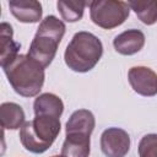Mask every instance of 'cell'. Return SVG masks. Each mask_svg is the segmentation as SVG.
<instances>
[{
  "label": "cell",
  "instance_id": "obj_1",
  "mask_svg": "<svg viewBox=\"0 0 157 157\" xmlns=\"http://www.w3.org/2000/svg\"><path fill=\"white\" fill-rule=\"evenodd\" d=\"M34 119L26 121L20 129V140L23 147L32 153L45 152L60 132V117L64 103L54 93H42L33 103Z\"/></svg>",
  "mask_w": 157,
  "mask_h": 157
},
{
  "label": "cell",
  "instance_id": "obj_2",
  "mask_svg": "<svg viewBox=\"0 0 157 157\" xmlns=\"http://www.w3.org/2000/svg\"><path fill=\"white\" fill-rule=\"evenodd\" d=\"M13 91L22 97L37 96L44 83V67L28 54H18L13 60L1 66Z\"/></svg>",
  "mask_w": 157,
  "mask_h": 157
},
{
  "label": "cell",
  "instance_id": "obj_3",
  "mask_svg": "<svg viewBox=\"0 0 157 157\" xmlns=\"http://www.w3.org/2000/svg\"><path fill=\"white\" fill-rule=\"evenodd\" d=\"M103 54V44L93 33L81 31L74 34L67 44L64 60L65 64L76 72H87L92 70Z\"/></svg>",
  "mask_w": 157,
  "mask_h": 157
},
{
  "label": "cell",
  "instance_id": "obj_4",
  "mask_svg": "<svg viewBox=\"0 0 157 157\" xmlns=\"http://www.w3.org/2000/svg\"><path fill=\"white\" fill-rule=\"evenodd\" d=\"M65 23L58 17L49 15L42 20L37 33L28 49V55L44 69L53 61L58 47L65 34Z\"/></svg>",
  "mask_w": 157,
  "mask_h": 157
},
{
  "label": "cell",
  "instance_id": "obj_5",
  "mask_svg": "<svg viewBox=\"0 0 157 157\" xmlns=\"http://www.w3.org/2000/svg\"><path fill=\"white\" fill-rule=\"evenodd\" d=\"M88 6L92 22L104 29L123 25L130 13L129 4L121 0H93Z\"/></svg>",
  "mask_w": 157,
  "mask_h": 157
},
{
  "label": "cell",
  "instance_id": "obj_6",
  "mask_svg": "<svg viewBox=\"0 0 157 157\" xmlns=\"http://www.w3.org/2000/svg\"><path fill=\"white\" fill-rule=\"evenodd\" d=\"M101 150L105 157H125L130 150V136L120 128H108L101 135Z\"/></svg>",
  "mask_w": 157,
  "mask_h": 157
},
{
  "label": "cell",
  "instance_id": "obj_7",
  "mask_svg": "<svg viewBox=\"0 0 157 157\" xmlns=\"http://www.w3.org/2000/svg\"><path fill=\"white\" fill-rule=\"evenodd\" d=\"M131 88L145 97L157 94V74L147 66H134L128 72Z\"/></svg>",
  "mask_w": 157,
  "mask_h": 157
},
{
  "label": "cell",
  "instance_id": "obj_8",
  "mask_svg": "<svg viewBox=\"0 0 157 157\" xmlns=\"http://www.w3.org/2000/svg\"><path fill=\"white\" fill-rule=\"evenodd\" d=\"M10 12L23 23H36L42 18V4L36 0H12L9 2Z\"/></svg>",
  "mask_w": 157,
  "mask_h": 157
},
{
  "label": "cell",
  "instance_id": "obj_9",
  "mask_svg": "<svg viewBox=\"0 0 157 157\" xmlns=\"http://www.w3.org/2000/svg\"><path fill=\"white\" fill-rule=\"evenodd\" d=\"M114 49L121 55H132L145 45V34L140 29H128L118 34L113 40Z\"/></svg>",
  "mask_w": 157,
  "mask_h": 157
},
{
  "label": "cell",
  "instance_id": "obj_10",
  "mask_svg": "<svg viewBox=\"0 0 157 157\" xmlns=\"http://www.w3.org/2000/svg\"><path fill=\"white\" fill-rule=\"evenodd\" d=\"M90 136L91 135L82 132H66L61 155L64 157H88L91 151Z\"/></svg>",
  "mask_w": 157,
  "mask_h": 157
},
{
  "label": "cell",
  "instance_id": "obj_11",
  "mask_svg": "<svg viewBox=\"0 0 157 157\" xmlns=\"http://www.w3.org/2000/svg\"><path fill=\"white\" fill-rule=\"evenodd\" d=\"M13 31L11 25L2 22L0 25V65L4 66L18 55L21 48L20 43L15 42L12 38Z\"/></svg>",
  "mask_w": 157,
  "mask_h": 157
},
{
  "label": "cell",
  "instance_id": "obj_12",
  "mask_svg": "<svg viewBox=\"0 0 157 157\" xmlns=\"http://www.w3.org/2000/svg\"><path fill=\"white\" fill-rule=\"evenodd\" d=\"M96 125V119L92 112L88 109H78L75 110L69 120L66 121L65 131L66 132H83L91 135Z\"/></svg>",
  "mask_w": 157,
  "mask_h": 157
},
{
  "label": "cell",
  "instance_id": "obj_13",
  "mask_svg": "<svg viewBox=\"0 0 157 157\" xmlns=\"http://www.w3.org/2000/svg\"><path fill=\"white\" fill-rule=\"evenodd\" d=\"M25 112L17 103L5 102L0 105V121L4 129L16 130L21 128L25 121Z\"/></svg>",
  "mask_w": 157,
  "mask_h": 157
},
{
  "label": "cell",
  "instance_id": "obj_14",
  "mask_svg": "<svg viewBox=\"0 0 157 157\" xmlns=\"http://www.w3.org/2000/svg\"><path fill=\"white\" fill-rule=\"evenodd\" d=\"M128 4L142 23L151 26L157 22V1H128Z\"/></svg>",
  "mask_w": 157,
  "mask_h": 157
},
{
  "label": "cell",
  "instance_id": "obj_15",
  "mask_svg": "<svg viewBox=\"0 0 157 157\" xmlns=\"http://www.w3.org/2000/svg\"><path fill=\"white\" fill-rule=\"evenodd\" d=\"M88 2L86 1H58L56 7L63 20L66 22H77L82 18L83 11Z\"/></svg>",
  "mask_w": 157,
  "mask_h": 157
},
{
  "label": "cell",
  "instance_id": "obj_16",
  "mask_svg": "<svg viewBox=\"0 0 157 157\" xmlns=\"http://www.w3.org/2000/svg\"><path fill=\"white\" fill-rule=\"evenodd\" d=\"M140 157H157V134H147L139 142Z\"/></svg>",
  "mask_w": 157,
  "mask_h": 157
},
{
  "label": "cell",
  "instance_id": "obj_17",
  "mask_svg": "<svg viewBox=\"0 0 157 157\" xmlns=\"http://www.w3.org/2000/svg\"><path fill=\"white\" fill-rule=\"evenodd\" d=\"M52 157H64V156L63 155H60V156L59 155H55V156H52Z\"/></svg>",
  "mask_w": 157,
  "mask_h": 157
}]
</instances>
